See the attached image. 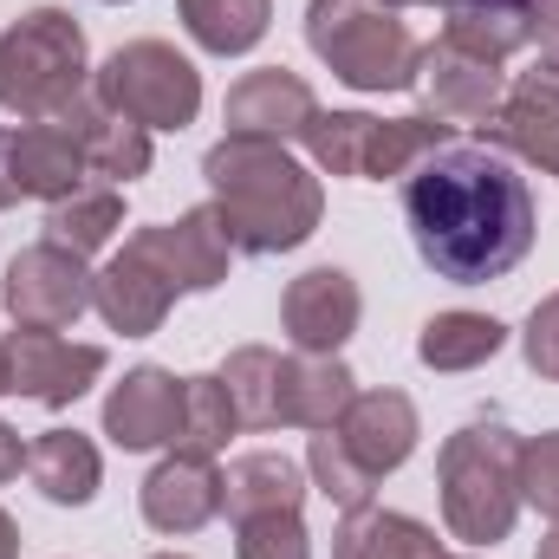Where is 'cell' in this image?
Masks as SVG:
<instances>
[{"mask_svg":"<svg viewBox=\"0 0 559 559\" xmlns=\"http://www.w3.org/2000/svg\"><path fill=\"white\" fill-rule=\"evenodd\" d=\"M404 222L423 267L449 286H488L534 248L527 176L488 143H442L404 176Z\"/></svg>","mask_w":559,"mask_h":559,"instance_id":"obj_1","label":"cell"},{"mask_svg":"<svg viewBox=\"0 0 559 559\" xmlns=\"http://www.w3.org/2000/svg\"><path fill=\"white\" fill-rule=\"evenodd\" d=\"M202 182L235 254H293L325 222V189L286 143L222 138L202 156Z\"/></svg>","mask_w":559,"mask_h":559,"instance_id":"obj_2","label":"cell"},{"mask_svg":"<svg viewBox=\"0 0 559 559\" xmlns=\"http://www.w3.org/2000/svg\"><path fill=\"white\" fill-rule=\"evenodd\" d=\"M442 527L468 547H495L514 534L521 514V436L501 417L462 423L436 455Z\"/></svg>","mask_w":559,"mask_h":559,"instance_id":"obj_3","label":"cell"},{"mask_svg":"<svg viewBox=\"0 0 559 559\" xmlns=\"http://www.w3.org/2000/svg\"><path fill=\"white\" fill-rule=\"evenodd\" d=\"M92 92L85 26L66 7H33L0 33V111L20 124H52Z\"/></svg>","mask_w":559,"mask_h":559,"instance_id":"obj_4","label":"cell"},{"mask_svg":"<svg viewBox=\"0 0 559 559\" xmlns=\"http://www.w3.org/2000/svg\"><path fill=\"white\" fill-rule=\"evenodd\" d=\"M306 46L325 59V72L352 92H411L417 79V33L391 0H312L306 7Z\"/></svg>","mask_w":559,"mask_h":559,"instance_id":"obj_5","label":"cell"},{"mask_svg":"<svg viewBox=\"0 0 559 559\" xmlns=\"http://www.w3.org/2000/svg\"><path fill=\"white\" fill-rule=\"evenodd\" d=\"M306 150L325 176H345V182H391V176H411L429 150L449 143V124H436L429 111L417 118H371V111H312L306 124Z\"/></svg>","mask_w":559,"mask_h":559,"instance_id":"obj_6","label":"cell"},{"mask_svg":"<svg viewBox=\"0 0 559 559\" xmlns=\"http://www.w3.org/2000/svg\"><path fill=\"white\" fill-rule=\"evenodd\" d=\"M92 92H98L118 118L143 124V131H182V124H195V111H202V72H195L176 46H163V39H131V46H118V52L92 72Z\"/></svg>","mask_w":559,"mask_h":559,"instance_id":"obj_7","label":"cell"},{"mask_svg":"<svg viewBox=\"0 0 559 559\" xmlns=\"http://www.w3.org/2000/svg\"><path fill=\"white\" fill-rule=\"evenodd\" d=\"M0 306L13 312V325H33V332L79 325V312H92V267H85V254H72L59 241L20 248L7 261V280H0Z\"/></svg>","mask_w":559,"mask_h":559,"instance_id":"obj_8","label":"cell"},{"mask_svg":"<svg viewBox=\"0 0 559 559\" xmlns=\"http://www.w3.org/2000/svg\"><path fill=\"white\" fill-rule=\"evenodd\" d=\"M124 248L143 254L156 274L176 286V293H215V286L228 280V261H235V248H228V228H222L215 202H202V209H189V215H176V222L138 228Z\"/></svg>","mask_w":559,"mask_h":559,"instance_id":"obj_9","label":"cell"},{"mask_svg":"<svg viewBox=\"0 0 559 559\" xmlns=\"http://www.w3.org/2000/svg\"><path fill=\"white\" fill-rule=\"evenodd\" d=\"M85 150L66 124H13L0 131V209L13 202H66L85 189Z\"/></svg>","mask_w":559,"mask_h":559,"instance_id":"obj_10","label":"cell"},{"mask_svg":"<svg viewBox=\"0 0 559 559\" xmlns=\"http://www.w3.org/2000/svg\"><path fill=\"white\" fill-rule=\"evenodd\" d=\"M98 378H105V345H72V338L33 332V325H20V332L7 338V384H13V397H26V404L66 411V404H79Z\"/></svg>","mask_w":559,"mask_h":559,"instance_id":"obj_11","label":"cell"},{"mask_svg":"<svg viewBox=\"0 0 559 559\" xmlns=\"http://www.w3.org/2000/svg\"><path fill=\"white\" fill-rule=\"evenodd\" d=\"M411 92L423 98V111H429L436 124H449V131H481V124L501 111L508 79H501V66H488V59L455 52L449 39H436V46H423L417 52V79H411Z\"/></svg>","mask_w":559,"mask_h":559,"instance_id":"obj_12","label":"cell"},{"mask_svg":"<svg viewBox=\"0 0 559 559\" xmlns=\"http://www.w3.org/2000/svg\"><path fill=\"white\" fill-rule=\"evenodd\" d=\"M488 150H508L521 163H534L540 176H559V66L540 59L534 72H521L501 92V111L481 124Z\"/></svg>","mask_w":559,"mask_h":559,"instance_id":"obj_13","label":"cell"},{"mask_svg":"<svg viewBox=\"0 0 559 559\" xmlns=\"http://www.w3.org/2000/svg\"><path fill=\"white\" fill-rule=\"evenodd\" d=\"M358 312H365V293L345 267H306L299 280H286V299H280V325L293 352H338L358 332Z\"/></svg>","mask_w":559,"mask_h":559,"instance_id":"obj_14","label":"cell"},{"mask_svg":"<svg viewBox=\"0 0 559 559\" xmlns=\"http://www.w3.org/2000/svg\"><path fill=\"white\" fill-rule=\"evenodd\" d=\"M182 391H189V378H176V371H163V365H138V371H124V384L105 397V436L118 442V449H176V436H182Z\"/></svg>","mask_w":559,"mask_h":559,"instance_id":"obj_15","label":"cell"},{"mask_svg":"<svg viewBox=\"0 0 559 559\" xmlns=\"http://www.w3.org/2000/svg\"><path fill=\"white\" fill-rule=\"evenodd\" d=\"M312 111H319V98H312V85H306L299 72H286V66H261V72H248V79L228 92L222 124H228V138L293 143V138H306Z\"/></svg>","mask_w":559,"mask_h":559,"instance_id":"obj_16","label":"cell"},{"mask_svg":"<svg viewBox=\"0 0 559 559\" xmlns=\"http://www.w3.org/2000/svg\"><path fill=\"white\" fill-rule=\"evenodd\" d=\"M143 501V521L156 527V534H169V540H182V534H195V527H209L215 514H222V468L209 462V455H163L150 475H143L138 488Z\"/></svg>","mask_w":559,"mask_h":559,"instance_id":"obj_17","label":"cell"},{"mask_svg":"<svg viewBox=\"0 0 559 559\" xmlns=\"http://www.w3.org/2000/svg\"><path fill=\"white\" fill-rule=\"evenodd\" d=\"M332 429H338V442H345V449L378 475V481L417 455V436H423L417 404H411L404 391H358V397H352V411L332 423Z\"/></svg>","mask_w":559,"mask_h":559,"instance_id":"obj_18","label":"cell"},{"mask_svg":"<svg viewBox=\"0 0 559 559\" xmlns=\"http://www.w3.org/2000/svg\"><path fill=\"white\" fill-rule=\"evenodd\" d=\"M358 378L338 352H293L280 358V429H332L352 411Z\"/></svg>","mask_w":559,"mask_h":559,"instance_id":"obj_19","label":"cell"},{"mask_svg":"<svg viewBox=\"0 0 559 559\" xmlns=\"http://www.w3.org/2000/svg\"><path fill=\"white\" fill-rule=\"evenodd\" d=\"M92 306H98V319L111 325V332H124V338H150L163 319H169V306H176V286L156 274L143 254H111L98 274H92Z\"/></svg>","mask_w":559,"mask_h":559,"instance_id":"obj_20","label":"cell"},{"mask_svg":"<svg viewBox=\"0 0 559 559\" xmlns=\"http://www.w3.org/2000/svg\"><path fill=\"white\" fill-rule=\"evenodd\" d=\"M52 124H66L72 131V143L85 150V169L92 176H105V182H138V176H150V131L143 124H131V118H118L98 92H85L66 118H52Z\"/></svg>","mask_w":559,"mask_h":559,"instance_id":"obj_21","label":"cell"},{"mask_svg":"<svg viewBox=\"0 0 559 559\" xmlns=\"http://www.w3.org/2000/svg\"><path fill=\"white\" fill-rule=\"evenodd\" d=\"M26 475H33V488L52 508H85L98 495V481H105V462H98L92 436H79V429H39L26 442Z\"/></svg>","mask_w":559,"mask_h":559,"instance_id":"obj_22","label":"cell"},{"mask_svg":"<svg viewBox=\"0 0 559 559\" xmlns=\"http://www.w3.org/2000/svg\"><path fill=\"white\" fill-rule=\"evenodd\" d=\"M442 39L455 52H475L488 66L514 59L521 46H534V7L527 0H449L442 7Z\"/></svg>","mask_w":559,"mask_h":559,"instance_id":"obj_23","label":"cell"},{"mask_svg":"<svg viewBox=\"0 0 559 559\" xmlns=\"http://www.w3.org/2000/svg\"><path fill=\"white\" fill-rule=\"evenodd\" d=\"M306 501V475L293 455L280 449H254V455H235L228 475H222V508L235 521H254V514H299Z\"/></svg>","mask_w":559,"mask_h":559,"instance_id":"obj_24","label":"cell"},{"mask_svg":"<svg viewBox=\"0 0 559 559\" xmlns=\"http://www.w3.org/2000/svg\"><path fill=\"white\" fill-rule=\"evenodd\" d=\"M332 559H442V540L423 527L417 514L391 508H358L332 534Z\"/></svg>","mask_w":559,"mask_h":559,"instance_id":"obj_25","label":"cell"},{"mask_svg":"<svg viewBox=\"0 0 559 559\" xmlns=\"http://www.w3.org/2000/svg\"><path fill=\"white\" fill-rule=\"evenodd\" d=\"M189 39L215 59H235V52H254L274 26V0H176Z\"/></svg>","mask_w":559,"mask_h":559,"instance_id":"obj_26","label":"cell"},{"mask_svg":"<svg viewBox=\"0 0 559 559\" xmlns=\"http://www.w3.org/2000/svg\"><path fill=\"white\" fill-rule=\"evenodd\" d=\"M508 345V325L488 312H436L417 332V358L429 371H475Z\"/></svg>","mask_w":559,"mask_h":559,"instance_id":"obj_27","label":"cell"},{"mask_svg":"<svg viewBox=\"0 0 559 559\" xmlns=\"http://www.w3.org/2000/svg\"><path fill=\"white\" fill-rule=\"evenodd\" d=\"M124 228V195L118 189H72L66 202H46V241L72 248V254H98L111 248V235Z\"/></svg>","mask_w":559,"mask_h":559,"instance_id":"obj_28","label":"cell"},{"mask_svg":"<svg viewBox=\"0 0 559 559\" xmlns=\"http://www.w3.org/2000/svg\"><path fill=\"white\" fill-rule=\"evenodd\" d=\"M222 384H228V404H235L241 429H280V352H267V345L228 352Z\"/></svg>","mask_w":559,"mask_h":559,"instance_id":"obj_29","label":"cell"},{"mask_svg":"<svg viewBox=\"0 0 559 559\" xmlns=\"http://www.w3.org/2000/svg\"><path fill=\"white\" fill-rule=\"evenodd\" d=\"M306 475H312V488H319L332 508H345V514L371 508V495H378V475L338 442V429H312V442H306Z\"/></svg>","mask_w":559,"mask_h":559,"instance_id":"obj_30","label":"cell"},{"mask_svg":"<svg viewBox=\"0 0 559 559\" xmlns=\"http://www.w3.org/2000/svg\"><path fill=\"white\" fill-rule=\"evenodd\" d=\"M241 429L235 417V404H228V384H222V371H209V378H189V391H182V436H176V449L182 455H222L228 449V436Z\"/></svg>","mask_w":559,"mask_h":559,"instance_id":"obj_31","label":"cell"},{"mask_svg":"<svg viewBox=\"0 0 559 559\" xmlns=\"http://www.w3.org/2000/svg\"><path fill=\"white\" fill-rule=\"evenodd\" d=\"M235 559H312V534L299 514H254L235 521Z\"/></svg>","mask_w":559,"mask_h":559,"instance_id":"obj_32","label":"cell"},{"mask_svg":"<svg viewBox=\"0 0 559 559\" xmlns=\"http://www.w3.org/2000/svg\"><path fill=\"white\" fill-rule=\"evenodd\" d=\"M521 508H540L559 521V429L521 436Z\"/></svg>","mask_w":559,"mask_h":559,"instance_id":"obj_33","label":"cell"},{"mask_svg":"<svg viewBox=\"0 0 559 559\" xmlns=\"http://www.w3.org/2000/svg\"><path fill=\"white\" fill-rule=\"evenodd\" d=\"M521 352H527V371H540L547 384H559V293H547V299L527 312Z\"/></svg>","mask_w":559,"mask_h":559,"instance_id":"obj_34","label":"cell"},{"mask_svg":"<svg viewBox=\"0 0 559 559\" xmlns=\"http://www.w3.org/2000/svg\"><path fill=\"white\" fill-rule=\"evenodd\" d=\"M534 7V39H540V52L559 66V0H527Z\"/></svg>","mask_w":559,"mask_h":559,"instance_id":"obj_35","label":"cell"},{"mask_svg":"<svg viewBox=\"0 0 559 559\" xmlns=\"http://www.w3.org/2000/svg\"><path fill=\"white\" fill-rule=\"evenodd\" d=\"M20 468H26V442H20L13 423H0V481H13Z\"/></svg>","mask_w":559,"mask_h":559,"instance_id":"obj_36","label":"cell"},{"mask_svg":"<svg viewBox=\"0 0 559 559\" xmlns=\"http://www.w3.org/2000/svg\"><path fill=\"white\" fill-rule=\"evenodd\" d=\"M0 559H20V527H13L7 508H0Z\"/></svg>","mask_w":559,"mask_h":559,"instance_id":"obj_37","label":"cell"},{"mask_svg":"<svg viewBox=\"0 0 559 559\" xmlns=\"http://www.w3.org/2000/svg\"><path fill=\"white\" fill-rule=\"evenodd\" d=\"M534 559H559V527L547 534V540H540V554H534Z\"/></svg>","mask_w":559,"mask_h":559,"instance_id":"obj_38","label":"cell"},{"mask_svg":"<svg viewBox=\"0 0 559 559\" xmlns=\"http://www.w3.org/2000/svg\"><path fill=\"white\" fill-rule=\"evenodd\" d=\"M7 391H13V384H7V345H0V397H7Z\"/></svg>","mask_w":559,"mask_h":559,"instance_id":"obj_39","label":"cell"},{"mask_svg":"<svg viewBox=\"0 0 559 559\" xmlns=\"http://www.w3.org/2000/svg\"><path fill=\"white\" fill-rule=\"evenodd\" d=\"M391 7H449V0H391Z\"/></svg>","mask_w":559,"mask_h":559,"instance_id":"obj_40","label":"cell"},{"mask_svg":"<svg viewBox=\"0 0 559 559\" xmlns=\"http://www.w3.org/2000/svg\"><path fill=\"white\" fill-rule=\"evenodd\" d=\"M150 559H189V554H150Z\"/></svg>","mask_w":559,"mask_h":559,"instance_id":"obj_41","label":"cell"},{"mask_svg":"<svg viewBox=\"0 0 559 559\" xmlns=\"http://www.w3.org/2000/svg\"><path fill=\"white\" fill-rule=\"evenodd\" d=\"M442 559H455V554H442Z\"/></svg>","mask_w":559,"mask_h":559,"instance_id":"obj_42","label":"cell"}]
</instances>
